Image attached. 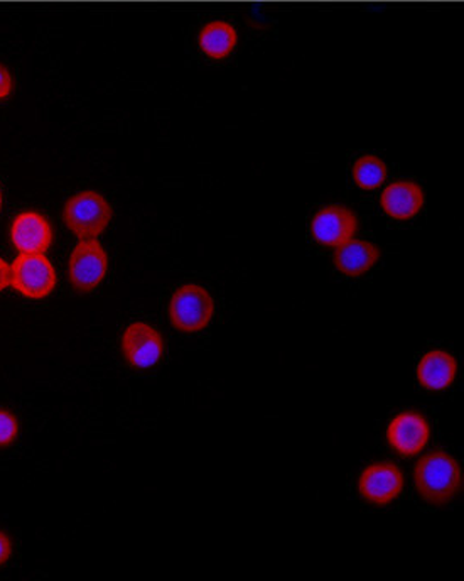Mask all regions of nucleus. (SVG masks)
<instances>
[{
	"instance_id": "nucleus-5",
	"label": "nucleus",
	"mask_w": 464,
	"mask_h": 581,
	"mask_svg": "<svg viewBox=\"0 0 464 581\" xmlns=\"http://www.w3.org/2000/svg\"><path fill=\"white\" fill-rule=\"evenodd\" d=\"M109 271V254L97 241H80L71 253L68 275L78 293H92Z\"/></svg>"
},
{
	"instance_id": "nucleus-4",
	"label": "nucleus",
	"mask_w": 464,
	"mask_h": 581,
	"mask_svg": "<svg viewBox=\"0 0 464 581\" xmlns=\"http://www.w3.org/2000/svg\"><path fill=\"white\" fill-rule=\"evenodd\" d=\"M11 284L27 300H43L55 291L58 275L44 254H21L11 267Z\"/></svg>"
},
{
	"instance_id": "nucleus-13",
	"label": "nucleus",
	"mask_w": 464,
	"mask_h": 581,
	"mask_svg": "<svg viewBox=\"0 0 464 581\" xmlns=\"http://www.w3.org/2000/svg\"><path fill=\"white\" fill-rule=\"evenodd\" d=\"M457 362L450 351L431 350L422 357L417 366V379L428 391H444L456 379Z\"/></svg>"
},
{
	"instance_id": "nucleus-11",
	"label": "nucleus",
	"mask_w": 464,
	"mask_h": 581,
	"mask_svg": "<svg viewBox=\"0 0 464 581\" xmlns=\"http://www.w3.org/2000/svg\"><path fill=\"white\" fill-rule=\"evenodd\" d=\"M381 205L391 219L412 220L425 206V191L414 181H395L382 191Z\"/></svg>"
},
{
	"instance_id": "nucleus-18",
	"label": "nucleus",
	"mask_w": 464,
	"mask_h": 581,
	"mask_svg": "<svg viewBox=\"0 0 464 581\" xmlns=\"http://www.w3.org/2000/svg\"><path fill=\"white\" fill-rule=\"evenodd\" d=\"M12 556V541L8 534L0 530V568L4 567Z\"/></svg>"
},
{
	"instance_id": "nucleus-2",
	"label": "nucleus",
	"mask_w": 464,
	"mask_h": 581,
	"mask_svg": "<svg viewBox=\"0 0 464 581\" xmlns=\"http://www.w3.org/2000/svg\"><path fill=\"white\" fill-rule=\"evenodd\" d=\"M112 206L97 191H80L66 201L63 220L80 241H97L109 227Z\"/></svg>"
},
{
	"instance_id": "nucleus-19",
	"label": "nucleus",
	"mask_w": 464,
	"mask_h": 581,
	"mask_svg": "<svg viewBox=\"0 0 464 581\" xmlns=\"http://www.w3.org/2000/svg\"><path fill=\"white\" fill-rule=\"evenodd\" d=\"M11 284V267L0 257V293Z\"/></svg>"
},
{
	"instance_id": "nucleus-7",
	"label": "nucleus",
	"mask_w": 464,
	"mask_h": 581,
	"mask_svg": "<svg viewBox=\"0 0 464 581\" xmlns=\"http://www.w3.org/2000/svg\"><path fill=\"white\" fill-rule=\"evenodd\" d=\"M404 476L397 465L381 461L363 470L359 480L362 498L370 504L387 505L403 494Z\"/></svg>"
},
{
	"instance_id": "nucleus-12",
	"label": "nucleus",
	"mask_w": 464,
	"mask_h": 581,
	"mask_svg": "<svg viewBox=\"0 0 464 581\" xmlns=\"http://www.w3.org/2000/svg\"><path fill=\"white\" fill-rule=\"evenodd\" d=\"M381 259V250L377 245L362 238H350L338 245L335 253V266L341 275L350 278H359L366 275Z\"/></svg>"
},
{
	"instance_id": "nucleus-15",
	"label": "nucleus",
	"mask_w": 464,
	"mask_h": 581,
	"mask_svg": "<svg viewBox=\"0 0 464 581\" xmlns=\"http://www.w3.org/2000/svg\"><path fill=\"white\" fill-rule=\"evenodd\" d=\"M387 165L373 154L357 159L353 165V180L362 190H377L387 180Z\"/></svg>"
},
{
	"instance_id": "nucleus-16",
	"label": "nucleus",
	"mask_w": 464,
	"mask_h": 581,
	"mask_svg": "<svg viewBox=\"0 0 464 581\" xmlns=\"http://www.w3.org/2000/svg\"><path fill=\"white\" fill-rule=\"evenodd\" d=\"M19 436V421L11 411L0 407V448H8Z\"/></svg>"
},
{
	"instance_id": "nucleus-17",
	"label": "nucleus",
	"mask_w": 464,
	"mask_h": 581,
	"mask_svg": "<svg viewBox=\"0 0 464 581\" xmlns=\"http://www.w3.org/2000/svg\"><path fill=\"white\" fill-rule=\"evenodd\" d=\"M14 92V77L8 66L0 63V102H4Z\"/></svg>"
},
{
	"instance_id": "nucleus-20",
	"label": "nucleus",
	"mask_w": 464,
	"mask_h": 581,
	"mask_svg": "<svg viewBox=\"0 0 464 581\" xmlns=\"http://www.w3.org/2000/svg\"><path fill=\"white\" fill-rule=\"evenodd\" d=\"M2 205H4V194H2V188H0V212H2Z\"/></svg>"
},
{
	"instance_id": "nucleus-6",
	"label": "nucleus",
	"mask_w": 464,
	"mask_h": 581,
	"mask_svg": "<svg viewBox=\"0 0 464 581\" xmlns=\"http://www.w3.org/2000/svg\"><path fill=\"white\" fill-rule=\"evenodd\" d=\"M122 351L132 369H152L165 355L166 342L159 329L146 322H134L122 335Z\"/></svg>"
},
{
	"instance_id": "nucleus-10",
	"label": "nucleus",
	"mask_w": 464,
	"mask_h": 581,
	"mask_svg": "<svg viewBox=\"0 0 464 581\" xmlns=\"http://www.w3.org/2000/svg\"><path fill=\"white\" fill-rule=\"evenodd\" d=\"M359 231L355 213L340 205H328L319 210L312 220V235L319 245L338 247L353 238Z\"/></svg>"
},
{
	"instance_id": "nucleus-1",
	"label": "nucleus",
	"mask_w": 464,
	"mask_h": 581,
	"mask_svg": "<svg viewBox=\"0 0 464 581\" xmlns=\"http://www.w3.org/2000/svg\"><path fill=\"white\" fill-rule=\"evenodd\" d=\"M417 492L432 505H444L453 501L463 490V473L451 455L434 451L422 458L416 467Z\"/></svg>"
},
{
	"instance_id": "nucleus-8",
	"label": "nucleus",
	"mask_w": 464,
	"mask_h": 581,
	"mask_svg": "<svg viewBox=\"0 0 464 581\" xmlns=\"http://www.w3.org/2000/svg\"><path fill=\"white\" fill-rule=\"evenodd\" d=\"M431 439V426L422 414L406 411L388 424L387 442L403 457L421 454Z\"/></svg>"
},
{
	"instance_id": "nucleus-14",
	"label": "nucleus",
	"mask_w": 464,
	"mask_h": 581,
	"mask_svg": "<svg viewBox=\"0 0 464 581\" xmlns=\"http://www.w3.org/2000/svg\"><path fill=\"white\" fill-rule=\"evenodd\" d=\"M238 43L237 30L230 22H208L197 36L200 49L212 59H225L235 52Z\"/></svg>"
},
{
	"instance_id": "nucleus-9",
	"label": "nucleus",
	"mask_w": 464,
	"mask_h": 581,
	"mask_svg": "<svg viewBox=\"0 0 464 581\" xmlns=\"http://www.w3.org/2000/svg\"><path fill=\"white\" fill-rule=\"evenodd\" d=\"M9 234L19 254H46L55 238L52 222L39 212L19 213Z\"/></svg>"
},
{
	"instance_id": "nucleus-3",
	"label": "nucleus",
	"mask_w": 464,
	"mask_h": 581,
	"mask_svg": "<svg viewBox=\"0 0 464 581\" xmlns=\"http://www.w3.org/2000/svg\"><path fill=\"white\" fill-rule=\"evenodd\" d=\"M215 315V301L203 286L184 284L169 301V322L183 333L205 329Z\"/></svg>"
}]
</instances>
